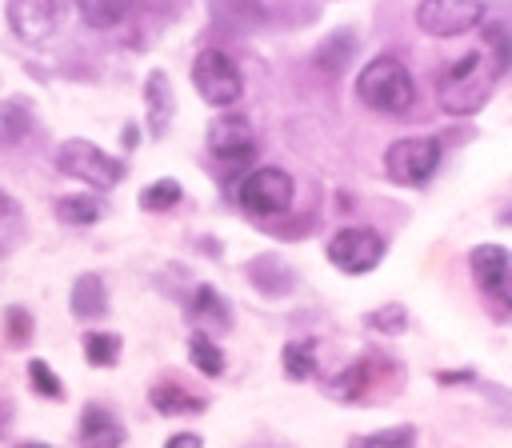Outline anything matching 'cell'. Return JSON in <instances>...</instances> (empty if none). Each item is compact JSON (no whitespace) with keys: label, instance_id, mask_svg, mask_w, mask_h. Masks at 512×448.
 <instances>
[{"label":"cell","instance_id":"d4e9b609","mask_svg":"<svg viewBox=\"0 0 512 448\" xmlns=\"http://www.w3.org/2000/svg\"><path fill=\"white\" fill-rule=\"evenodd\" d=\"M120 348H124V340L116 332H100V328L84 332V356L92 368H112L120 360Z\"/></svg>","mask_w":512,"mask_h":448},{"label":"cell","instance_id":"5b68a950","mask_svg":"<svg viewBox=\"0 0 512 448\" xmlns=\"http://www.w3.org/2000/svg\"><path fill=\"white\" fill-rule=\"evenodd\" d=\"M192 88L200 92L204 104L212 108H232L244 96V76L236 68V60L220 48H204L192 60Z\"/></svg>","mask_w":512,"mask_h":448},{"label":"cell","instance_id":"30bf717a","mask_svg":"<svg viewBox=\"0 0 512 448\" xmlns=\"http://www.w3.org/2000/svg\"><path fill=\"white\" fill-rule=\"evenodd\" d=\"M8 28L20 44H48L56 24H60V4L56 0H8L4 4Z\"/></svg>","mask_w":512,"mask_h":448},{"label":"cell","instance_id":"3957f363","mask_svg":"<svg viewBox=\"0 0 512 448\" xmlns=\"http://www.w3.org/2000/svg\"><path fill=\"white\" fill-rule=\"evenodd\" d=\"M56 172L68 176V180H76V184H88L96 192H108V188H116L124 180L128 168H124V160L108 156L100 144L72 136V140H64L56 148Z\"/></svg>","mask_w":512,"mask_h":448},{"label":"cell","instance_id":"f1b7e54d","mask_svg":"<svg viewBox=\"0 0 512 448\" xmlns=\"http://www.w3.org/2000/svg\"><path fill=\"white\" fill-rule=\"evenodd\" d=\"M28 384L44 400H64V384H60L56 368H48V360H28Z\"/></svg>","mask_w":512,"mask_h":448},{"label":"cell","instance_id":"2e32d148","mask_svg":"<svg viewBox=\"0 0 512 448\" xmlns=\"http://www.w3.org/2000/svg\"><path fill=\"white\" fill-rule=\"evenodd\" d=\"M376 356H360V360H352L344 372H336L332 380H328V396H336V400H364L368 396V388H372V380H376Z\"/></svg>","mask_w":512,"mask_h":448},{"label":"cell","instance_id":"6da1fadb","mask_svg":"<svg viewBox=\"0 0 512 448\" xmlns=\"http://www.w3.org/2000/svg\"><path fill=\"white\" fill-rule=\"evenodd\" d=\"M496 64L484 56V52H468L460 60H452L444 72H440V84H436V96H440V108L448 116H472L488 104V92L496 84Z\"/></svg>","mask_w":512,"mask_h":448},{"label":"cell","instance_id":"d590c367","mask_svg":"<svg viewBox=\"0 0 512 448\" xmlns=\"http://www.w3.org/2000/svg\"><path fill=\"white\" fill-rule=\"evenodd\" d=\"M260 448H272V444H260Z\"/></svg>","mask_w":512,"mask_h":448},{"label":"cell","instance_id":"ba28073f","mask_svg":"<svg viewBox=\"0 0 512 448\" xmlns=\"http://www.w3.org/2000/svg\"><path fill=\"white\" fill-rule=\"evenodd\" d=\"M480 20H484V0H420L416 4V28L436 40L464 36L480 28Z\"/></svg>","mask_w":512,"mask_h":448},{"label":"cell","instance_id":"d6a6232c","mask_svg":"<svg viewBox=\"0 0 512 448\" xmlns=\"http://www.w3.org/2000/svg\"><path fill=\"white\" fill-rule=\"evenodd\" d=\"M8 416H12V404L0 400V436H4V428H8Z\"/></svg>","mask_w":512,"mask_h":448},{"label":"cell","instance_id":"e0dca14e","mask_svg":"<svg viewBox=\"0 0 512 448\" xmlns=\"http://www.w3.org/2000/svg\"><path fill=\"white\" fill-rule=\"evenodd\" d=\"M148 404H152L160 416H196V412L208 408L204 396H192V392H188L184 384H176V380H160V384H152Z\"/></svg>","mask_w":512,"mask_h":448},{"label":"cell","instance_id":"4fadbf2b","mask_svg":"<svg viewBox=\"0 0 512 448\" xmlns=\"http://www.w3.org/2000/svg\"><path fill=\"white\" fill-rule=\"evenodd\" d=\"M176 116V96H172V84L160 68H152L144 76V124H148V136L152 140H164L168 136V124Z\"/></svg>","mask_w":512,"mask_h":448},{"label":"cell","instance_id":"44dd1931","mask_svg":"<svg viewBox=\"0 0 512 448\" xmlns=\"http://www.w3.org/2000/svg\"><path fill=\"white\" fill-rule=\"evenodd\" d=\"M280 360H284V376L288 380H312L316 376V360H320V352H316V340H288L284 344V352H280Z\"/></svg>","mask_w":512,"mask_h":448},{"label":"cell","instance_id":"7402d4cb","mask_svg":"<svg viewBox=\"0 0 512 448\" xmlns=\"http://www.w3.org/2000/svg\"><path fill=\"white\" fill-rule=\"evenodd\" d=\"M348 448H416V428L388 424L380 432H356V436H348Z\"/></svg>","mask_w":512,"mask_h":448},{"label":"cell","instance_id":"f546056e","mask_svg":"<svg viewBox=\"0 0 512 448\" xmlns=\"http://www.w3.org/2000/svg\"><path fill=\"white\" fill-rule=\"evenodd\" d=\"M4 336H8V344H28L32 340V316H28L24 304L4 308Z\"/></svg>","mask_w":512,"mask_h":448},{"label":"cell","instance_id":"603a6c76","mask_svg":"<svg viewBox=\"0 0 512 448\" xmlns=\"http://www.w3.org/2000/svg\"><path fill=\"white\" fill-rule=\"evenodd\" d=\"M100 200L96 196H60L56 200V220L68 224V228H88L100 220Z\"/></svg>","mask_w":512,"mask_h":448},{"label":"cell","instance_id":"9c48e42d","mask_svg":"<svg viewBox=\"0 0 512 448\" xmlns=\"http://www.w3.org/2000/svg\"><path fill=\"white\" fill-rule=\"evenodd\" d=\"M384 236L376 228H340L328 240V260L332 268L348 272V276H364L384 260Z\"/></svg>","mask_w":512,"mask_h":448},{"label":"cell","instance_id":"ffe728a7","mask_svg":"<svg viewBox=\"0 0 512 448\" xmlns=\"http://www.w3.org/2000/svg\"><path fill=\"white\" fill-rule=\"evenodd\" d=\"M72 4H76L80 20H84L88 28H116V24L132 12L136 0H72Z\"/></svg>","mask_w":512,"mask_h":448},{"label":"cell","instance_id":"7c38bea8","mask_svg":"<svg viewBox=\"0 0 512 448\" xmlns=\"http://www.w3.org/2000/svg\"><path fill=\"white\" fill-rule=\"evenodd\" d=\"M76 436H80V448H124V424L112 408L104 404H84L80 408V424H76Z\"/></svg>","mask_w":512,"mask_h":448},{"label":"cell","instance_id":"1f68e13d","mask_svg":"<svg viewBox=\"0 0 512 448\" xmlns=\"http://www.w3.org/2000/svg\"><path fill=\"white\" fill-rule=\"evenodd\" d=\"M164 448H204V440L196 432H176V436L164 440Z\"/></svg>","mask_w":512,"mask_h":448},{"label":"cell","instance_id":"83f0119b","mask_svg":"<svg viewBox=\"0 0 512 448\" xmlns=\"http://www.w3.org/2000/svg\"><path fill=\"white\" fill-rule=\"evenodd\" d=\"M364 324L372 328V332H380V336H400L404 328H408V308L404 304H380V308H372L368 316H364Z\"/></svg>","mask_w":512,"mask_h":448},{"label":"cell","instance_id":"277c9868","mask_svg":"<svg viewBox=\"0 0 512 448\" xmlns=\"http://www.w3.org/2000/svg\"><path fill=\"white\" fill-rule=\"evenodd\" d=\"M468 272L496 320L512 316V252L504 244H476L468 252Z\"/></svg>","mask_w":512,"mask_h":448},{"label":"cell","instance_id":"8992f818","mask_svg":"<svg viewBox=\"0 0 512 448\" xmlns=\"http://www.w3.org/2000/svg\"><path fill=\"white\" fill-rule=\"evenodd\" d=\"M436 168H440V140H432V136H400L384 152L388 180L404 184V188L428 184L436 176Z\"/></svg>","mask_w":512,"mask_h":448},{"label":"cell","instance_id":"4dcf8cb0","mask_svg":"<svg viewBox=\"0 0 512 448\" xmlns=\"http://www.w3.org/2000/svg\"><path fill=\"white\" fill-rule=\"evenodd\" d=\"M480 376H476V368H440L436 372V384H444V388H460V384H476Z\"/></svg>","mask_w":512,"mask_h":448},{"label":"cell","instance_id":"836d02e7","mask_svg":"<svg viewBox=\"0 0 512 448\" xmlns=\"http://www.w3.org/2000/svg\"><path fill=\"white\" fill-rule=\"evenodd\" d=\"M500 220H504V224H508V228H512V200H508V204H504V208H500Z\"/></svg>","mask_w":512,"mask_h":448},{"label":"cell","instance_id":"52a82bcc","mask_svg":"<svg viewBox=\"0 0 512 448\" xmlns=\"http://www.w3.org/2000/svg\"><path fill=\"white\" fill-rule=\"evenodd\" d=\"M236 200H240V208L252 212V216H280V212H288L292 200H296V180H292L284 168H272V164H268V168H252V172L240 180Z\"/></svg>","mask_w":512,"mask_h":448},{"label":"cell","instance_id":"d6986e66","mask_svg":"<svg viewBox=\"0 0 512 448\" xmlns=\"http://www.w3.org/2000/svg\"><path fill=\"white\" fill-rule=\"evenodd\" d=\"M352 56H356V36L352 32H336V36L320 40V48L312 52V64L324 76H340L352 64Z\"/></svg>","mask_w":512,"mask_h":448},{"label":"cell","instance_id":"e575fe53","mask_svg":"<svg viewBox=\"0 0 512 448\" xmlns=\"http://www.w3.org/2000/svg\"><path fill=\"white\" fill-rule=\"evenodd\" d=\"M16 448H48V444H40V440H24V444H16Z\"/></svg>","mask_w":512,"mask_h":448},{"label":"cell","instance_id":"5bb4252c","mask_svg":"<svg viewBox=\"0 0 512 448\" xmlns=\"http://www.w3.org/2000/svg\"><path fill=\"white\" fill-rule=\"evenodd\" d=\"M68 312L76 320H104L108 316V288L100 272H80L68 292Z\"/></svg>","mask_w":512,"mask_h":448},{"label":"cell","instance_id":"484cf974","mask_svg":"<svg viewBox=\"0 0 512 448\" xmlns=\"http://www.w3.org/2000/svg\"><path fill=\"white\" fill-rule=\"evenodd\" d=\"M32 132V112L20 100H0V144H16Z\"/></svg>","mask_w":512,"mask_h":448},{"label":"cell","instance_id":"9a60e30c","mask_svg":"<svg viewBox=\"0 0 512 448\" xmlns=\"http://www.w3.org/2000/svg\"><path fill=\"white\" fill-rule=\"evenodd\" d=\"M248 280H252V288H260L264 296H288V292L296 288V268H292L284 256L264 252V256L248 260Z\"/></svg>","mask_w":512,"mask_h":448},{"label":"cell","instance_id":"7a4b0ae2","mask_svg":"<svg viewBox=\"0 0 512 448\" xmlns=\"http://www.w3.org/2000/svg\"><path fill=\"white\" fill-rule=\"evenodd\" d=\"M356 96L364 108L372 112H384V116H400L408 112L412 96H416V84H412V72L396 60V56H372L360 76H356Z\"/></svg>","mask_w":512,"mask_h":448},{"label":"cell","instance_id":"ac0fdd59","mask_svg":"<svg viewBox=\"0 0 512 448\" xmlns=\"http://www.w3.org/2000/svg\"><path fill=\"white\" fill-rule=\"evenodd\" d=\"M188 316H192V320H204V324H212V328H228V324H232V308H228V300H224L212 284H192Z\"/></svg>","mask_w":512,"mask_h":448},{"label":"cell","instance_id":"8fae6325","mask_svg":"<svg viewBox=\"0 0 512 448\" xmlns=\"http://www.w3.org/2000/svg\"><path fill=\"white\" fill-rule=\"evenodd\" d=\"M208 152L228 168H244L256 160V140L240 116H220L208 124Z\"/></svg>","mask_w":512,"mask_h":448},{"label":"cell","instance_id":"cb8c5ba5","mask_svg":"<svg viewBox=\"0 0 512 448\" xmlns=\"http://www.w3.org/2000/svg\"><path fill=\"white\" fill-rule=\"evenodd\" d=\"M188 360H192V368L200 376H220L224 372V352L208 332H192L188 336Z\"/></svg>","mask_w":512,"mask_h":448},{"label":"cell","instance_id":"4316f807","mask_svg":"<svg viewBox=\"0 0 512 448\" xmlns=\"http://www.w3.org/2000/svg\"><path fill=\"white\" fill-rule=\"evenodd\" d=\"M184 200V188L176 184V180H152L144 192H140V208L144 212H168V208H176Z\"/></svg>","mask_w":512,"mask_h":448}]
</instances>
